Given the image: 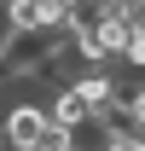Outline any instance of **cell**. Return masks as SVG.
Wrapping results in <instances>:
<instances>
[{"label":"cell","mask_w":145,"mask_h":151,"mask_svg":"<svg viewBox=\"0 0 145 151\" xmlns=\"http://www.w3.org/2000/svg\"><path fill=\"white\" fill-rule=\"evenodd\" d=\"M12 35H64V0H0Z\"/></svg>","instance_id":"cell-1"},{"label":"cell","mask_w":145,"mask_h":151,"mask_svg":"<svg viewBox=\"0 0 145 151\" xmlns=\"http://www.w3.org/2000/svg\"><path fill=\"white\" fill-rule=\"evenodd\" d=\"M41 134H47V105L18 99V105H6V111H0V139H12L18 151H35Z\"/></svg>","instance_id":"cell-2"},{"label":"cell","mask_w":145,"mask_h":151,"mask_svg":"<svg viewBox=\"0 0 145 151\" xmlns=\"http://www.w3.org/2000/svg\"><path fill=\"white\" fill-rule=\"evenodd\" d=\"M64 87H70V93L81 99V105H87L93 116H99V111L110 105V93H116V76H110V70H81L75 81H64Z\"/></svg>","instance_id":"cell-3"},{"label":"cell","mask_w":145,"mask_h":151,"mask_svg":"<svg viewBox=\"0 0 145 151\" xmlns=\"http://www.w3.org/2000/svg\"><path fill=\"white\" fill-rule=\"evenodd\" d=\"M116 64H128L134 76H145V23H139V18H134V29H128V47H122Z\"/></svg>","instance_id":"cell-4"},{"label":"cell","mask_w":145,"mask_h":151,"mask_svg":"<svg viewBox=\"0 0 145 151\" xmlns=\"http://www.w3.org/2000/svg\"><path fill=\"white\" fill-rule=\"evenodd\" d=\"M35 151H70V134L47 122V134H41V139H35Z\"/></svg>","instance_id":"cell-5"},{"label":"cell","mask_w":145,"mask_h":151,"mask_svg":"<svg viewBox=\"0 0 145 151\" xmlns=\"http://www.w3.org/2000/svg\"><path fill=\"white\" fill-rule=\"evenodd\" d=\"M105 151H145V134H122V139H105Z\"/></svg>","instance_id":"cell-6"}]
</instances>
